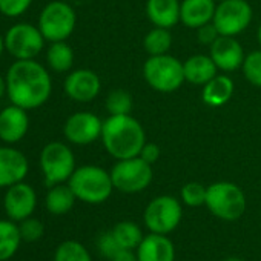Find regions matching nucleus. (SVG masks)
Here are the masks:
<instances>
[{"label":"nucleus","instance_id":"f257e3e1","mask_svg":"<svg viewBox=\"0 0 261 261\" xmlns=\"http://www.w3.org/2000/svg\"><path fill=\"white\" fill-rule=\"evenodd\" d=\"M7 95L13 105L27 111L43 106L53 92V80L46 68L33 60H16L7 72Z\"/></svg>","mask_w":261,"mask_h":261},{"label":"nucleus","instance_id":"f03ea898","mask_svg":"<svg viewBox=\"0 0 261 261\" xmlns=\"http://www.w3.org/2000/svg\"><path fill=\"white\" fill-rule=\"evenodd\" d=\"M100 139L108 154L115 160L139 157L146 143L143 126L130 114L109 115L103 121Z\"/></svg>","mask_w":261,"mask_h":261},{"label":"nucleus","instance_id":"7ed1b4c3","mask_svg":"<svg viewBox=\"0 0 261 261\" xmlns=\"http://www.w3.org/2000/svg\"><path fill=\"white\" fill-rule=\"evenodd\" d=\"M68 185L75 194L77 200L88 204L105 203L114 189L111 172L94 165L77 168L68 180Z\"/></svg>","mask_w":261,"mask_h":261},{"label":"nucleus","instance_id":"20e7f679","mask_svg":"<svg viewBox=\"0 0 261 261\" xmlns=\"http://www.w3.org/2000/svg\"><path fill=\"white\" fill-rule=\"evenodd\" d=\"M246 195L235 183L217 181L207 186L204 206L214 217L223 221H235L241 218L246 211Z\"/></svg>","mask_w":261,"mask_h":261},{"label":"nucleus","instance_id":"39448f33","mask_svg":"<svg viewBox=\"0 0 261 261\" xmlns=\"http://www.w3.org/2000/svg\"><path fill=\"white\" fill-rule=\"evenodd\" d=\"M143 77L154 91L163 94L177 91L186 82L183 62L169 54L151 56L143 65Z\"/></svg>","mask_w":261,"mask_h":261},{"label":"nucleus","instance_id":"423d86ee","mask_svg":"<svg viewBox=\"0 0 261 261\" xmlns=\"http://www.w3.org/2000/svg\"><path fill=\"white\" fill-rule=\"evenodd\" d=\"M39 163L48 188L68 181L77 169L74 152L62 142L48 143L40 152Z\"/></svg>","mask_w":261,"mask_h":261},{"label":"nucleus","instance_id":"0eeeda50","mask_svg":"<svg viewBox=\"0 0 261 261\" xmlns=\"http://www.w3.org/2000/svg\"><path fill=\"white\" fill-rule=\"evenodd\" d=\"M152 165L140 157L117 160L111 169L114 189L124 194H139L145 191L152 181Z\"/></svg>","mask_w":261,"mask_h":261},{"label":"nucleus","instance_id":"6e6552de","mask_svg":"<svg viewBox=\"0 0 261 261\" xmlns=\"http://www.w3.org/2000/svg\"><path fill=\"white\" fill-rule=\"evenodd\" d=\"M77 16L65 2H49L39 16V30L48 42H63L75 30Z\"/></svg>","mask_w":261,"mask_h":261},{"label":"nucleus","instance_id":"1a4fd4ad","mask_svg":"<svg viewBox=\"0 0 261 261\" xmlns=\"http://www.w3.org/2000/svg\"><path fill=\"white\" fill-rule=\"evenodd\" d=\"M181 217L183 207L180 201L171 195H160L146 206L143 221L149 232L169 235L178 227Z\"/></svg>","mask_w":261,"mask_h":261},{"label":"nucleus","instance_id":"9d476101","mask_svg":"<svg viewBox=\"0 0 261 261\" xmlns=\"http://www.w3.org/2000/svg\"><path fill=\"white\" fill-rule=\"evenodd\" d=\"M5 37V49L16 60H33L36 59L45 46V37L39 27L22 22L13 25Z\"/></svg>","mask_w":261,"mask_h":261},{"label":"nucleus","instance_id":"9b49d317","mask_svg":"<svg viewBox=\"0 0 261 261\" xmlns=\"http://www.w3.org/2000/svg\"><path fill=\"white\" fill-rule=\"evenodd\" d=\"M212 22L221 36L235 37L252 22V8L246 0H224L217 5Z\"/></svg>","mask_w":261,"mask_h":261},{"label":"nucleus","instance_id":"f8f14e48","mask_svg":"<svg viewBox=\"0 0 261 261\" xmlns=\"http://www.w3.org/2000/svg\"><path fill=\"white\" fill-rule=\"evenodd\" d=\"M103 121L92 112H75L65 121L63 136L69 143L85 146L97 142L101 137Z\"/></svg>","mask_w":261,"mask_h":261},{"label":"nucleus","instance_id":"ddd939ff","mask_svg":"<svg viewBox=\"0 0 261 261\" xmlns=\"http://www.w3.org/2000/svg\"><path fill=\"white\" fill-rule=\"evenodd\" d=\"M5 192L4 207L10 220L20 223L28 217H33L37 207V194L34 188L25 181L16 183Z\"/></svg>","mask_w":261,"mask_h":261},{"label":"nucleus","instance_id":"4468645a","mask_svg":"<svg viewBox=\"0 0 261 261\" xmlns=\"http://www.w3.org/2000/svg\"><path fill=\"white\" fill-rule=\"evenodd\" d=\"M100 77L91 69H75L66 75L63 89L65 94L79 103H89L100 94Z\"/></svg>","mask_w":261,"mask_h":261},{"label":"nucleus","instance_id":"2eb2a0df","mask_svg":"<svg viewBox=\"0 0 261 261\" xmlns=\"http://www.w3.org/2000/svg\"><path fill=\"white\" fill-rule=\"evenodd\" d=\"M30 129V117L28 111L17 106L10 105L0 111V140L14 145L25 139Z\"/></svg>","mask_w":261,"mask_h":261},{"label":"nucleus","instance_id":"dca6fc26","mask_svg":"<svg viewBox=\"0 0 261 261\" xmlns=\"http://www.w3.org/2000/svg\"><path fill=\"white\" fill-rule=\"evenodd\" d=\"M28 171L30 163L23 152L11 146L0 148V189L23 181Z\"/></svg>","mask_w":261,"mask_h":261},{"label":"nucleus","instance_id":"f3484780","mask_svg":"<svg viewBox=\"0 0 261 261\" xmlns=\"http://www.w3.org/2000/svg\"><path fill=\"white\" fill-rule=\"evenodd\" d=\"M211 57L217 68L223 72H232L243 66L244 51L241 45L230 36H220L211 45Z\"/></svg>","mask_w":261,"mask_h":261},{"label":"nucleus","instance_id":"a211bd4d","mask_svg":"<svg viewBox=\"0 0 261 261\" xmlns=\"http://www.w3.org/2000/svg\"><path fill=\"white\" fill-rule=\"evenodd\" d=\"M139 261H175V247L168 235L152 233L143 237L137 247Z\"/></svg>","mask_w":261,"mask_h":261},{"label":"nucleus","instance_id":"6ab92c4d","mask_svg":"<svg viewBox=\"0 0 261 261\" xmlns=\"http://www.w3.org/2000/svg\"><path fill=\"white\" fill-rule=\"evenodd\" d=\"M215 0H183L180 4V22L197 30L214 20Z\"/></svg>","mask_w":261,"mask_h":261},{"label":"nucleus","instance_id":"aec40b11","mask_svg":"<svg viewBox=\"0 0 261 261\" xmlns=\"http://www.w3.org/2000/svg\"><path fill=\"white\" fill-rule=\"evenodd\" d=\"M146 16L154 27L171 30L180 22L178 0H148Z\"/></svg>","mask_w":261,"mask_h":261},{"label":"nucleus","instance_id":"412c9836","mask_svg":"<svg viewBox=\"0 0 261 261\" xmlns=\"http://www.w3.org/2000/svg\"><path fill=\"white\" fill-rule=\"evenodd\" d=\"M183 69H185L186 82L201 86H204L209 80H212L218 71L212 57L204 54H195L189 57L186 62H183Z\"/></svg>","mask_w":261,"mask_h":261},{"label":"nucleus","instance_id":"4be33fe9","mask_svg":"<svg viewBox=\"0 0 261 261\" xmlns=\"http://www.w3.org/2000/svg\"><path fill=\"white\" fill-rule=\"evenodd\" d=\"M233 82L227 75H215L209 80L201 91V98L204 105L211 108H221L224 106L233 95Z\"/></svg>","mask_w":261,"mask_h":261},{"label":"nucleus","instance_id":"5701e85b","mask_svg":"<svg viewBox=\"0 0 261 261\" xmlns=\"http://www.w3.org/2000/svg\"><path fill=\"white\" fill-rule=\"evenodd\" d=\"M75 200H77V197L72 192V189L69 188V185L62 183V185H56V186L49 188L46 198H45V204H46V209L49 214L65 215L74 207Z\"/></svg>","mask_w":261,"mask_h":261},{"label":"nucleus","instance_id":"b1692460","mask_svg":"<svg viewBox=\"0 0 261 261\" xmlns=\"http://www.w3.org/2000/svg\"><path fill=\"white\" fill-rule=\"evenodd\" d=\"M20 229L13 220H0V261L13 258L22 243Z\"/></svg>","mask_w":261,"mask_h":261},{"label":"nucleus","instance_id":"393cba45","mask_svg":"<svg viewBox=\"0 0 261 261\" xmlns=\"http://www.w3.org/2000/svg\"><path fill=\"white\" fill-rule=\"evenodd\" d=\"M48 66L56 72H68L74 65V51L63 42H53L46 51Z\"/></svg>","mask_w":261,"mask_h":261},{"label":"nucleus","instance_id":"a878e982","mask_svg":"<svg viewBox=\"0 0 261 261\" xmlns=\"http://www.w3.org/2000/svg\"><path fill=\"white\" fill-rule=\"evenodd\" d=\"M111 232L115 241L118 243L120 249L126 250H137L143 240L142 229L133 221H120L111 229Z\"/></svg>","mask_w":261,"mask_h":261},{"label":"nucleus","instance_id":"bb28decb","mask_svg":"<svg viewBox=\"0 0 261 261\" xmlns=\"http://www.w3.org/2000/svg\"><path fill=\"white\" fill-rule=\"evenodd\" d=\"M171 46H172V34L168 28L155 27L143 39V48L149 54V57L168 54Z\"/></svg>","mask_w":261,"mask_h":261},{"label":"nucleus","instance_id":"cd10ccee","mask_svg":"<svg viewBox=\"0 0 261 261\" xmlns=\"http://www.w3.org/2000/svg\"><path fill=\"white\" fill-rule=\"evenodd\" d=\"M54 261H92V258L82 243L75 240H66L57 246Z\"/></svg>","mask_w":261,"mask_h":261},{"label":"nucleus","instance_id":"c85d7f7f","mask_svg":"<svg viewBox=\"0 0 261 261\" xmlns=\"http://www.w3.org/2000/svg\"><path fill=\"white\" fill-rule=\"evenodd\" d=\"M106 111L109 115H124L133 111V97L124 89H114L106 97Z\"/></svg>","mask_w":261,"mask_h":261},{"label":"nucleus","instance_id":"c756f323","mask_svg":"<svg viewBox=\"0 0 261 261\" xmlns=\"http://www.w3.org/2000/svg\"><path fill=\"white\" fill-rule=\"evenodd\" d=\"M181 201L189 207H200L206 204L207 188H204L198 181H189L181 188Z\"/></svg>","mask_w":261,"mask_h":261},{"label":"nucleus","instance_id":"7c9ffc66","mask_svg":"<svg viewBox=\"0 0 261 261\" xmlns=\"http://www.w3.org/2000/svg\"><path fill=\"white\" fill-rule=\"evenodd\" d=\"M241 69H243L244 79L250 85H253L256 88H261V51L249 53L244 57Z\"/></svg>","mask_w":261,"mask_h":261},{"label":"nucleus","instance_id":"2f4dec72","mask_svg":"<svg viewBox=\"0 0 261 261\" xmlns=\"http://www.w3.org/2000/svg\"><path fill=\"white\" fill-rule=\"evenodd\" d=\"M19 229H20V235H22V240L27 241V243H34V241H39L43 233H45V226L40 220L34 218V217H28L25 218L23 221H20L19 224Z\"/></svg>","mask_w":261,"mask_h":261},{"label":"nucleus","instance_id":"473e14b6","mask_svg":"<svg viewBox=\"0 0 261 261\" xmlns=\"http://www.w3.org/2000/svg\"><path fill=\"white\" fill-rule=\"evenodd\" d=\"M33 0H0V13L5 17L16 19L28 11Z\"/></svg>","mask_w":261,"mask_h":261},{"label":"nucleus","instance_id":"72a5a7b5","mask_svg":"<svg viewBox=\"0 0 261 261\" xmlns=\"http://www.w3.org/2000/svg\"><path fill=\"white\" fill-rule=\"evenodd\" d=\"M97 247H98L100 253H101L103 256L109 258V259H112V258L121 250L120 246H118V243L115 241L112 232H105V233H101V235L98 237V240H97Z\"/></svg>","mask_w":261,"mask_h":261},{"label":"nucleus","instance_id":"f704fd0d","mask_svg":"<svg viewBox=\"0 0 261 261\" xmlns=\"http://www.w3.org/2000/svg\"><path fill=\"white\" fill-rule=\"evenodd\" d=\"M220 36H221V34L218 33V30H217V27L214 25V22H209V23H206V25L197 28V39H198V42L203 43V45L211 46Z\"/></svg>","mask_w":261,"mask_h":261},{"label":"nucleus","instance_id":"c9c22d12","mask_svg":"<svg viewBox=\"0 0 261 261\" xmlns=\"http://www.w3.org/2000/svg\"><path fill=\"white\" fill-rule=\"evenodd\" d=\"M139 157L140 159H143L146 163H149V165H154V163H157L159 162V159L162 157V149H160V146L157 145V143H145V146L142 148V151H140V154H139Z\"/></svg>","mask_w":261,"mask_h":261},{"label":"nucleus","instance_id":"e433bc0d","mask_svg":"<svg viewBox=\"0 0 261 261\" xmlns=\"http://www.w3.org/2000/svg\"><path fill=\"white\" fill-rule=\"evenodd\" d=\"M111 261H139V258H137V253L134 250L121 249Z\"/></svg>","mask_w":261,"mask_h":261},{"label":"nucleus","instance_id":"4c0bfd02","mask_svg":"<svg viewBox=\"0 0 261 261\" xmlns=\"http://www.w3.org/2000/svg\"><path fill=\"white\" fill-rule=\"evenodd\" d=\"M7 95V79L4 75H0V100Z\"/></svg>","mask_w":261,"mask_h":261},{"label":"nucleus","instance_id":"58836bf2","mask_svg":"<svg viewBox=\"0 0 261 261\" xmlns=\"http://www.w3.org/2000/svg\"><path fill=\"white\" fill-rule=\"evenodd\" d=\"M4 51H5V37L0 34V57H2Z\"/></svg>","mask_w":261,"mask_h":261},{"label":"nucleus","instance_id":"ea45409f","mask_svg":"<svg viewBox=\"0 0 261 261\" xmlns=\"http://www.w3.org/2000/svg\"><path fill=\"white\" fill-rule=\"evenodd\" d=\"M223 261H244L241 258H237V256H229V258H224Z\"/></svg>","mask_w":261,"mask_h":261},{"label":"nucleus","instance_id":"a19ab883","mask_svg":"<svg viewBox=\"0 0 261 261\" xmlns=\"http://www.w3.org/2000/svg\"><path fill=\"white\" fill-rule=\"evenodd\" d=\"M256 37H258V42H259V46H261V25H259V28H258Z\"/></svg>","mask_w":261,"mask_h":261},{"label":"nucleus","instance_id":"79ce46f5","mask_svg":"<svg viewBox=\"0 0 261 261\" xmlns=\"http://www.w3.org/2000/svg\"><path fill=\"white\" fill-rule=\"evenodd\" d=\"M215 2H218V4H220V2H224V0H215Z\"/></svg>","mask_w":261,"mask_h":261}]
</instances>
